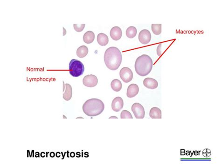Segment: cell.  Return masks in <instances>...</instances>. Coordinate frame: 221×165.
<instances>
[{"instance_id":"cell-1","label":"cell","mask_w":221,"mask_h":165,"mask_svg":"<svg viewBox=\"0 0 221 165\" xmlns=\"http://www.w3.org/2000/svg\"><path fill=\"white\" fill-rule=\"evenodd\" d=\"M122 60V54L117 48L112 47L106 50L104 55V62L109 69L111 70L118 69Z\"/></svg>"},{"instance_id":"cell-2","label":"cell","mask_w":221,"mask_h":165,"mask_svg":"<svg viewBox=\"0 0 221 165\" xmlns=\"http://www.w3.org/2000/svg\"><path fill=\"white\" fill-rule=\"evenodd\" d=\"M105 109L104 103L99 99L93 98L86 101L83 105V111L87 116L94 117L101 114Z\"/></svg>"},{"instance_id":"cell-3","label":"cell","mask_w":221,"mask_h":165,"mask_svg":"<svg viewBox=\"0 0 221 165\" xmlns=\"http://www.w3.org/2000/svg\"><path fill=\"white\" fill-rule=\"evenodd\" d=\"M153 66L151 57L148 55H143L139 56L135 61V71L139 76H145L151 72Z\"/></svg>"},{"instance_id":"cell-4","label":"cell","mask_w":221,"mask_h":165,"mask_svg":"<svg viewBox=\"0 0 221 165\" xmlns=\"http://www.w3.org/2000/svg\"><path fill=\"white\" fill-rule=\"evenodd\" d=\"M84 71L83 64L76 59H72L69 63V73L72 76L78 77L82 76Z\"/></svg>"},{"instance_id":"cell-5","label":"cell","mask_w":221,"mask_h":165,"mask_svg":"<svg viewBox=\"0 0 221 165\" xmlns=\"http://www.w3.org/2000/svg\"><path fill=\"white\" fill-rule=\"evenodd\" d=\"M132 111L136 119H143L145 115V111L143 106L139 103H135L132 105Z\"/></svg>"},{"instance_id":"cell-6","label":"cell","mask_w":221,"mask_h":165,"mask_svg":"<svg viewBox=\"0 0 221 165\" xmlns=\"http://www.w3.org/2000/svg\"><path fill=\"white\" fill-rule=\"evenodd\" d=\"M120 78L125 83L130 82L133 79V73L130 68L127 67H123L119 72Z\"/></svg>"},{"instance_id":"cell-7","label":"cell","mask_w":221,"mask_h":165,"mask_svg":"<svg viewBox=\"0 0 221 165\" xmlns=\"http://www.w3.org/2000/svg\"><path fill=\"white\" fill-rule=\"evenodd\" d=\"M98 80L97 77L94 75H87L84 78L83 83L86 87L93 88L95 87L97 85Z\"/></svg>"},{"instance_id":"cell-8","label":"cell","mask_w":221,"mask_h":165,"mask_svg":"<svg viewBox=\"0 0 221 165\" xmlns=\"http://www.w3.org/2000/svg\"><path fill=\"white\" fill-rule=\"evenodd\" d=\"M151 33L147 30H143L140 32L139 34V40L143 44H147L151 40Z\"/></svg>"},{"instance_id":"cell-9","label":"cell","mask_w":221,"mask_h":165,"mask_svg":"<svg viewBox=\"0 0 221 165\" xmlns=\"http://www.w3.org/2000/svg\"><path fill=\"white\" fill-rule=\"evenodd\" d=\"M124 106L123 99L120 97H117L113 100L112 103V109L116 112L120 111Z\"/></svg>"},{"instance_id":"cell-10","label":"cell","mask_w":221,"mask_h":165,"mask_svg":"<svg viewBox=\"0 0 221 165\" xmlns=\"http://www.w3.org/2000/svg\"><path fill=\"white\" fill-rule=\"evenodd\" d=\"M139 92V88L137 84H131L127 89V96L129 98H133L138 94Z\"/></svg>"},{"instance_id":"cell-11","label":"cell","mask_w":221,"mask_h":165,"mask_svg":"<svg viewBox=\"0 0 221 165\" xmlns=\"http://www.w3.org/2000/svg\"><path fill=\"white\" fill-rule=\"evenodd\" d=\"M110 35L112 39L114 41H118L122 36V32L119 27H113L111 30Z\"/></svg>"},{"instance_id":"cell-12","label":"cell","mask_w":221,"mask_h":165,"mask_svg":"<svg viewBox=\"0 0 221 165\" xmlns=\"http://www.w3.org/2000/svg\"><path fill=\"white\" fill-rule=\"evenodd\" d=\"M143 84L146 88L151 89H155L158 87V83L156 80L151 78H147L143 81Z\"/></svg>"},{"instance_id":"cell-13","label":"cell","mask_w":221,"mask_h":165,"mask_svg":"<svg viewBox=\"0 0 221 165\" xmlns=\"http://www.w3.org/2000/svg\"><path fill=\"white\" fill-rule=\"evenodd\" d=\"M97 42L100 46H105L108 44V37L105 34H99L97 36Z\"/></svg>"},{"instance_id":"cell-14","label":"cell","mask_w":221,"mask_h":165,"mask_svg":"<svg viewBox=\"0 0 221 165\" xmlns=\"http://www.w3.org/2000/svg\"><path fill=\"white\" fill-rule=\"evenodd\" d=\"M95 39L94 33L91 31L86 32L83 36V41L85 44H90L94 42Z\"/></svg>"},{"instance_id":"cell-15","label":"cell","mask_w":221,"mask_h":165,"mask_svg":"<svg viewBox=\"0 0 221 165\" xmlns=\"http://www.w3.org/2000/svg\"><path fill=\"white\" fill-rule=\"evenodd\" d=\"M65 90L63 94V98L65 101H69L71 99L72 95V89L70 84H65Z\"/></svg>"},{"instance_id":"cell-16","label":"cell","mask_w":221,"mask_h":165,"mask_svg":"<svg viewBox=\"0 0 221 165\" xmlns=\"http://www.w3.org/2000/svg\"><path fill=\"white\" fill-rule=\"evenodd\" d=\"M149 115L152 119H161V111L158 108H153L150 111Z\"/></svg>"},{"instance_id":"cell-17","label":"cell","mask_w":221,"mask_h":165,"mask_svg":"<svg viewBox=\"0 0 221 165\" xmlns=\"http://www.w3.org/2000/svg\"><path fill=\"white\" fill-rule=\"evenodd\" d=\"M88 48L85 46H81L77 50V55L79 58H83L85 57L88 53Z\"/></svg>"},{"instance_id":"cell-18","label":"cell","mask_w":221,"mask_h":165,"mask_svg":"<svg viewBox=\"0 0 221 165\" xmlns=\"http://www.w3.org/2000/svg\"><path fill=\"white\" fill-rule=\"evenodd\" d=\"M111 86L113 90L115 92H119L122 89V83L119 80L114 79L111 82Z\"/></svg>"},{"instance_id":"cell-19","label":"cell","mask_w":221,"mask_h":165,"mask_svg":"<svg viewBox=\"0 0 221 165\" xmlns=\"http://www.w3.org/2000/svg\"><path fill=\"white\" fill-rule=\"evenodd\" d=\"M137 33V30L135 27L130 26L126 31V35L129 38H133L136 36Z\"/></svg>"},{"instance_id":"cell-20","label":"cell","mask_w":221,"mask_h":165,"mask_svg":"<svg viewBox=\"0 0 221 165\" xmlns=\"http://www.w3.org/2000/svg\"><path fill=\"white\" fill-rule=\"evenodd\" d=\"M151 29L154 34L159 35L161 33V24H152Z\"/></svg>"},{"instance_id":"cell-21","label":"cell","mask_w":221,"mask_h":165,"mask_svg":"<svg viewBox=\"0 0 221 165\" xmlns=\"http://www.w3.org/2000/svg\"><path fill=\"white\" fill-rule=\"evenodd\" d=\"M121 119H132V116L130 112L127 110H123L120 114Z\"/></svg>"},{"instance_id":"cell-22","label":"cell","mask_w":221,"mask_h":165,"mask_svg":"<svg viewBox=\"0 0 221 165\" xmlns=\"http://www.w3.org/2000/svg\"><path fill=\"white\" fill-rule=\"evenodd\" d=\"M85 24H74V29L77 32H81L83 30L85 27Z\"/></svg>"},{"instance_id":"cell-23","label":"cell","mask_w":221,"mask_h":165,"mask_svg":"<svg viewBox=\"0 0 221 165\" xmlns=\"http://www.w3.org/2000/svg\"><path fill=\"white\" fill-rule=\"evenodd\" d=\"M211 152L209 149H205L203 151V154L205 157H209L210 156Z\"/></svg>"},{"instance_id":"cell-24","label":"cell","mask_w":221,"mask_h":165,"mask_svg":"<svg viewBox=\"0 0 221 165\" xmlns=\"http://www.w3.org/2000/svg\"><path fill=\"white\" fill-rule=\"evenodd\" d=\"M161 45H162V44H160L158 46L157 48V55L159 57H160L161 55H162V52H161Z\"/></svg>"},{"instance_id":"cell-25","label":"cell","mask_w":221,"mask_h":165,"mask_svg":"<svg viewBox=\"0 0 221 165\" xmlns=\"http://www.w3.org/2000/svg\"><path fill=\"white\" fill-rule=\"evenodd\" d=\"M63 30H64V35H65L66 34V30H65V28H63Z\"/></svg>"},{"instance_id":"cell-26","label":"cell","mask_w":221,"mask_h":165,"mask_svg":"<svg viewBox=\"0 0 221 165\" xmlns=\"http://www.w3.org/2000/svg\"><path fill=\"white\" fill-rule=\"evenodd\" d=\"M111 118H116V119H117V117H114V116H113V117H110L109 119H111Z\"/></svg>"}]
</instances>
